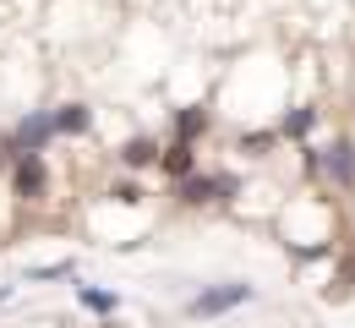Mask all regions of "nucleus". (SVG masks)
<instances>
[{"instance_id":"obj_6","label":"nucleus","mask_w":355,"mask_h":328,"mask_svg":"<svg viewBox=\"0 0 355 328\" xmlns=\"http://www.w3.org/2000/svg\"><path fill=\"white\" fill-rule=\"evenodd\" d=\"M159 164H164L170 181H186V175L197 170V153H191V142H170V148L159 153Z\"/></svg>"},{"instance_id":"obj_8","label":"nucleus","mask_w":355,"mask_h":328,"mask_svg":"<svg viewBox=\"0 0 355 328\" xmlns=\"http://www.w3.org/2000/svg\"><path fill=\"white\" fill-rule=\"evenodd\" d=\"M208 132V110H180L175 115V142H197Z\"/></svg>"},{"instance_id":"obj_1","label":"nucleus","mask_w":355,"mask_h":328,"mask_svg":"<svg viewBox=\"0 0 355 328\" xmlns=\"http://www.w3.org/2000/svg\"><path fill=\"white\" fill-rule=\"evenodd\" d=\"M246 301H252V284H214V290L186 301V318H224V312H235Z\"/></svg>"},{"instance_id":"obj_10","label":"nucleus","mask_w":355,"mask_h":328,"mask_svg":"<svg viewBox=\"0 0 355 328\" xmlns=\"http://www.w3.org/2000/svg\"><path fill=\"white\" fill-rule=\"evenodd\" d=\"M311 121H317V110H290V115H284V137H306Z\"/></svg>"},{"instance_id":"obj_7","label":"nucleus","mask_w":355,"mask_h":328,"mask_svg":"<svg viewBox=\"0 0 355 328\" xmlns=\"http://www.w3.org/2000/svg\"><path fill=\"white\" fill-rule=\"evenodd\" d=\"M121 164H126V170H148V164H159V142H153V137L121 142Z\"/></svg>"},{"instance_id":"obj_3","label":"nucleus","mask_w":355,"mask_h":328,"mask_svg":"<svg viewBox=\"0 0 355 328\" xmlns=\"http://www.w3.org/2000/svg\"><path fill=\"white\" fill-rule=\"evenodd\" d=\"M44 181H49L44 153H28V159H17V164H11V191H17V197H39Z\"/></svg>"},{"instance_id":"obj_13","label":"nucleus","mask_w":355,"mask_h":328,"mask_svg":"<svg viewBox=\"0 0 355 328\" xmlns=\"http://www.w3.org/2000/svg\"><path fill=\"white\" fill-rule=\"evenodd\" d=\"M6 295H11V284H0V301H6Z\"/></svg>"},{"instance_id":"obj_9","label":"nucleus","mask_w":355,"mask_h":328,"mask_svg":"<svg viewBox=\"0 0 355 328\" xmlns=\"http://www.w3.org/2000/svg\"><path fill=\"white\" fill-rule=\"evenodd\" d=\"M77 301H83L88 312H115V307H121V295H110V290H93V284H77Z\"/></svg>"},{"instance_id":"obj_12","label":"nucleus","mask_w":355,"mask_h":328,"mask_svg":"<svg viewBox=\"0 0 355 328\" xmlns=\"http://www.w3.org/2000/svg\"><path fill=\"white\" fill-rule=\"evenodd\" d=\"M268 142H273V132H252V137L241 142V148H252V153H257V148H268Z\"/></svg>"},{"instance_id":"obj_4","label":"nucleus","mask_w":355,"mask_h":328,"mask_svg":"<svg viewBox=\"0 0 355 328\" xmlns=\"http://www.w3.org/2000/svg\"><path fill=\"white\" fill-rule=\"evenodd\" d=\"M49 121H55V137H83V132L93 126V110L88 104H60Z\"/></svg>"},{"instance_id":"obj_5","label":"nucleus","mask_w":355,"mask_h":328,"mask_svg":"<svg viewBox=\"0 0 355 328\" xmlns=\"http://www.w3.org/2000/svg\"><path fill=\"white\" fill-rule=\"evenodd\" d=\"M322 170H328L339 187H350V181H355V148H350V142H334V148L322 153Z\"/></svg>"},{"instance_id":"obj_2","label":"nucleus","mask_w":355,"mask_h":328,"mask_svg":"<svg viewBox=\"0 0 355 328\" xmlns=\"http://www.w3.org/2000/svg\"><path fill=\"white\" fill-rule=\"evenodd\" d=\"M175 187H180V202H191V208H197V202L230 197L241 181H235V175H186V181H175Z\"/></svg>"},{"instance_id":"obj_11","label":"nucleus","mask_w":355,"mask_h":328,"mask_svg":"<svg viewBox=\"0 0 355 328\" xmlns=\"http://www.w3.org/2000/svg\"><path fill=\"white\" fill-rule=\"evenodd\" d=\"M110 197H115V202H142V187H132V181H121V187L110 191Z\"/></svg>"}]
</instances>
